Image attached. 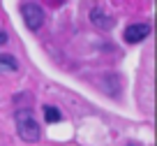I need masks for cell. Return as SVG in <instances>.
Segmentation results:
<instances>
[{
	"instance_id": "1",
	"label": "cell",
	"mask_w": 157,
	"mask_h": 146,
	"mask_svg": "<svg viewBox=\"0 0 157 146\" xmlns=\"http://www.w3.org/2000/svg\"><path fill=\"white\" fill-rule=\"evenodd\" d=\"M16 132H19V137L23 141H28V144H33V141H37L39 137H42L39 123L35 121V116L30 112H25V109H19V112H16Z\"/></svg>"
},
{
	"instance_id": "2",
	"label": "cell",
	"mask_w": 157,
	"mask_h": 146,
	"mask_svg": "<svg viewBox=\"0 0 157 146\" xmlns=\"http://www.w3.org/2000/svg\"><path fill=\"white\" fill-rule=\"evenodd\" d=\"M21 14H23V21L28 26V30H39L42 23H44V10L37 5V2H23L21 5Z\"/></svg>"
},
{
	"instance_id": "3",
	"label": "cell",
	"mask_w": 157,
	"mask_h": 146,
	"mask_svg": "<svg viewBox=\"0 0 157 146\" xmlns=\"http://www.w3.org/2000/svg\"><path fill=\"white\" fill-rule=\"evenodd\" d=\"M150 35V26L148 23H129L127 28H125V33H123V39L127 44H139V42H143V39Z\"/></svg>"
},
{
	"instance_id": "4",
	"label": "cell",
	"mask_w": 157,
	"mask_h": 146,
	"mask_svg": "<svg viewBox=\"0 0 157 146\" xmlns=\"http://www.w3.org/2000/svg\"><path fill=\"white\" fill-rule=\"evenodd\" d=\"M90 21H93L95 28H102V30H111L113 23H116V19L109 12H104L102 7H93L90 10Z\"/></svg>"
},
{
	"instance_id": "5",
	"label": "cell",
	"mask_w": 157,
	"mask_h": 146,
	"mask_svg": "<svg viewBox=\"0 0 157 146\" xmlns=\"http://www.w3.org/2000/svg\"><path fill=\"white\" fill-rule=\"evenodd\" d=\"M19 70V63H16L12 56H0V74H10Z\"/></svg>"
},
{
	"instance_id": "6",
	"label": "cell",
	"mask_w": 157,
	"mask_h": 146,
	"mask_svg": "<svg viewBox=\"0 0 157 146\" xmlns=\"http://www.w3.org/2000/svg\"><path fill=\"white\" fill-rule=\"evenodd\" d=\"M44 118H46V123H58L60 118H63V114H60L58 107H53V104H46V107H44Z\"/></svg>"
},
{
	"instance_id": "7",
	"label": "cell",
	"mask_w": 157,
	"mask_h": 146,
	"mask_svg": "<svg viewBox=\"0 0 157 146\" xmlns=\"http://www.w3.org/2000/svg\"><path fill=\"white\" fill-rule=\"evenodd\" d=\"M2 44H7V33L5 30H0V47H2Z\"/></svg>"
},
{
	"instance_id": "8",
	"label": "cell",
	"mask_w": 157,
	"mask_h": 146,
	"mask_svg": "<svg viewBox=\"0 0 157 146\" xmlns=\"http://www.w3.org/2000/svg\"><path fill=\"white\" fill-rule=\"evenodd\" d=\"M127 146H134V144H127Z\"/></svg>"
}]
</instances>
